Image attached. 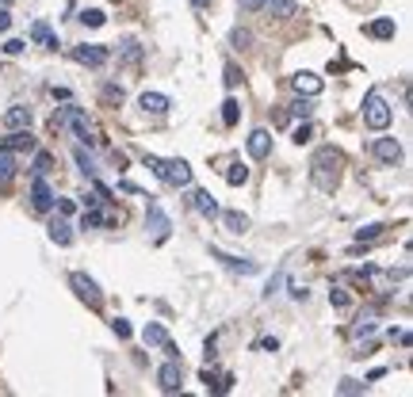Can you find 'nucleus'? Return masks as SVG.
Listing matches in <instances>:
<instances>
[{
	"mask_svg": "<svg viewBox=\"0 0 413 397\" xmlns=\"http://www.w3.org/2000/svg\"><path fill=\"white\" fill-rule=\"evenodd\" d=\"M340 168H345V157H340V149H333V145H322L310 157V180H314V187L318 191H337V183H340Z\"/></svg>",
	"mask_w": 413,
	"mask_h": 397,
	"instance_id": "f257e3e1",
	"label": "nucleus"
},
{
	"mask_svg": "<svg viewBox=\"0 0 413 397\" xmlns=\"http://www.w3.org/2000/svg\"><path fill=\"white\" fill-rule=\"evenodd\" d=\"M142 161H146L149 172L157 176L161 183H169V187H188V183H191V165H188L184 157H176V161H161V157H149V153H146Z\"/></svg>",
	"mask_w": 413,
	"mask_h": 397,
	"instance_id": "f03ea898",
	"label": "nucleus"
},
{
	"mask_svg": "<svg viewBox=\"0 0 413 397\" xmlns=\"http://www.w3.org/2000/svg\"><path fill=\"white\" fill-rule=\"evenodd\" d=\"M364 123L372 126V130H387V126L394 123V108H390V99L383 96L379 88H372L364 96Z\"/></svg>",
	"mask_w": 413,
	"mask_h": 397,
	"instance_id": "7ed1b4c3",
	"label": "nucleus"
},
{
	"mask_svg": "<svg viewBox=\"0 0 413 397\" xmlns=\"http://www.w3.org/2000/svg\"><path fill=\"white\" fill-rule=\"evenodd\" d=\"M58 126H66V130H73L77 138L84 141V145H96V134H92V126H88V115H84L81 108H61V115H58Z\"/></svg>",
	"mask_w": 413,
	"mask_h": 397,
	"instance_id": "20e7f679",
	"label": "nucleus"
},
{
	"mask_svg": "<svg viewBox=\"0 0 413 397\" xmlns=\"http://www.w3.org/2000/svg\"><path fill=\"white\" fill-rule=\"evenodd\" d=\"M69 287H73V290H77V298H81V302H88L92 309L104 306V294H99L96 279H88L84 272H73V275H69Z\"/></svg>",
	"mask_w": 413,
	"mask_h": 397,
	"instance_id": "39448f33",
	"label": "nucleus"
},
{
	"mask_svg": "<svg viewBox=\"0 0 413 397\" xmlns=\"http://www.w3.org/2000/svg\"><path fill=\"white\" fill-rule=\"evenodd\" d=\"M142 340H146V347H161L169 359H176L180 352H176V344L169 340V332H165V325H157V321H149L146 329H142Z\"/></svg>",
	"mask_w": 413,
	"mask_h": 397,
	"instance_id": "423d86ee",
	"label": "nucleus"
},
{
	"mask_svg": "<svg viewBox=\"0 0 413 397\" xmlns=\"http://www.w3.org/2000/svg\"><path fill=\"white\" fill-rule=\"evenodd\" d=\"M54 191H50V183H46V176H35V183H31V207L39 210V214H46V210H54Z\"/></svg>",
	"mask_w": 413,
	"mask_h": 397,
	"instance_id": "0eeeda50",
	"label": "nucleus"
},
{
	"mask_svg": "<svg viewBox=\"0 0 413 397\" xmlns=\"http://www.w3.org/2000/svg\"><path fill=\"white\" fill-rule=\"evenodd\" d=\"M211 256L218 260L222 267H230V272H238V275H256L260 272V264L256 260H245V256H230V252H218V248H211Z\"/></svg>",
	"mask_w": 413,
	"mask_h": 397,
	"instance_id": "6e6552de",
	"label": "nucleus"
},
{
	"mask_svg": "<svg viewBox=\"0 0 413 397\" xmlns=\"http://www.w3.org/2000/svg\"><path fill=\"white\" fill-rule=\"evenodd\" d=\"M108 46H73V61H81V65L88 69H99V65H108Z\"/></svg>",
	"mask_w": 413,
	"mask_h": 397,
	"instance_id": "1a4fd4ad",
	"label": "nucleus"
},
{
	"mask_svg": "<svg viewBox=\"0 0 413 397\" xmlns=\"http://www.w3.org/2000/svg\"><path fill=\"white\" fill-rule=\"evenodd\" d=\"M291 88H295L298 96H310V99H314V96H322L325 81H322L318 73H306V69H302V73H295V77H291Z\"/></svg>",
	"mask_w": 413,
	"mask_h": 397,
	"instance_id": "9d476101",
	"label": "nucleus"
},
{
	"mask_svg": "<svg viewBox=\"0 0 413 397\" xmlns=\"http://www.w3.org/2000/svg\"><path fill=\"white\" fill-rule=\"evenodd\" d=\"M372 157L383 161V165H398V161H402V145H398L394 138H375L372 141Z\"/></svg>",
	"mask_w": 413,
	"mask_h": 397,
	"instance_id": "9b49d317",
	"label": "nucleus"
},
{
	"mask_svg": "<svg viewBox=\"0 0 413 397\" xmlns=\"http://www.w3.org/2000/svg\"><path fill=\"white\" fill-rule=\"evenodd\" d=\"M180 382H184V367L176 363V359H169V363L157 371V386L165 389V394H176V389H180Z\"/></svg>",
	"mask_w": 413,
	"mask_h": 397,
	"instance_id": "f8f14e48",
	"label": "nucleus"
},
{
	"mask_svg": "<svg viewBox=\"0 0 413 397\" xmlns=\"http://www.w3.org/2000/svg\"><path fill=\"white\" fill-rule=\"evenodd\" d=\"M146 225H149V233H153L157 241H165V237H169V230H173L169 214L157 207V203H149V210H146Z\"/></svg>",
	"mask_w": 413,
	"mask_h": 397,
	"instance_id": "ddd939ff",
	"label": "nucleus"
},
{
	"mask_svg": "<svg viewBox=\"0 0 413 397\" xmlns=\"http://www.w3.org/2000/svg\"><path fill=\"white\" fill-rule=\"evenodd\" d=\"M245 145H249V157H253V161H265L268 153H272V134H268V130H253Z\"/></svg>",
	"mask_w": 413,
	"mask_h": 397,
	"instance_id": "4468645a",
	"label": "nucleus"
},
{
	"mask_svg": "<svg viewBox=\"0 0 413 397\" xmlns=\"http://www.w3.org/2000/svg\"><path fill=\"white\" fill-rule=\"evenodd\" d=\"M138 108L146 111V115H165V111H169V96H161V92H142Z\"/></svg>",
	"mask_w": 413,
	"mask_h": 397,
	"instance_id": "2eb2a0df",
	"label": "nucleus"
},
{
	"mask_svg": "<svg viewBox=\"0 0 413 397\" xmlns=\"http://www.w3.org/2000/svg\"><path fill=\"white\" fill-rule=\"evenodd\" d=\"M191 207H195V210H199V214H203V218H218V214H222L211 191H191Z\"/></svg>",
	"mask_w": 413,
	"mask_h": 397,
	"instance_id": "dca6fc26",
	"label": "nucleus"
},
{
	"mask_svg": "<svg viewBox=\"0 0 413 397\" xmlns=\"http://www.w3.org/2000/svg\"><path fill=\"white\" fill-rule=\"evenodd\" d=\"M4 126H8V130H27V126H31V108H23V103L8 108L4 111Z\"/></svg>",
	"mask_w": 413,
	"mask_h": 397,
	"instance_id": "f3484780",
	"label": "nucleus"
},
{
	"mask_svg": "<svg viewBox=\"0 0 413 397\" xmlns=\"http://www.w3.org/2000/svg\"><path fill=\"white\" fill-rule=\"evenodd\" d=\"M46 230H50V241H54V245H61V248H66V245H73V225H69V222L54 218V222H50Z\"/></svg>",
	"mask_w": 413,
	"mask_h": 397,
	"instance_id": "a211bd4d",
	"label": "nucleus"
},
{
	"mask_svg": "<svg viewBox=\"0 0 413 397\" xmlns=\"http://www.w3.org/2000/svg\"><path fill=\"white\" fill-rule=\"evenodd\" d=\"M31 39L39 42V46H46V50H54V46H58V39H54V31H50V23H46V19H35V23H31Z\"/></svg>",
	"mask_w": 413,
	"mask_h": 397,
	"instance_id": "6ab92c4d",
	"label": "nucleus"
},
{
	"mask_svg": "<svg viewBox=\"0 0 413 397\" xmlns=\"http://www.w3.org/2000/svg\"><path fill=\"white\" fill-rule=\"evenodd\" d=\"M0 145H4V149H12V153H23V149H35V138H31L27 130H12L8 138L0 141Z\"/></svg>",
	"mask_w": 413,
	"mask_h": 397,
	"instance_id": "aec40b11",
	"label": "nucleus"
},
{
	"mask_svg": "<svg viewBox=\"0 0 413 397\" xmlns=\"http://www.w3.org/2000/svg\"><path fill=\"white\" fill-rule=\"evenodd\" d=\"M226 225V233H233V237H241V233H249V218L238 214V210H226V214H218Z\"/></svg>",
	"mask_w": 413,
	"mask_h": 397,
	"instance_id": "412c9836",
	"label": "nucleus"
},
{
	"mask_svg": "<svg viewBox=\"0 0 413 397\" xmlns=\"http://www.w3.org/2000/svg\"><path fill=\"white\" fill-rule=\"evenodd\" d=\"M12 176H16V153L0 145V183H8Z\"/></svg>",
	"mask_w": 413,
	"mask_h": 397,
	"instance_id": "4be33fe9",
	"label": "nucleus"
},
{
	"mask_svg": "<svg viewBox=\"0 0 413 397\" xmlns=\"http://www.w3.org/2000/svg\"><path fill=\"white\" fill-rule=\"evenodd\" d=\"M265 8L272 12V16H280V19H291V16L298 12V8H295V0H268Z\"/></svg>",
	"mask_w": 413,
	"mask_h": 397,
	"instance_id": "5701e85b",
	"label": "nucleus"
},
{
	"mask_svg": "<svg viewBox=\"0 0 413 397\" xmlns=\"http://www.w3.org/2000/svg\"><path fill=\"white\" fill-rule=\"evenodd\" d=\"M394 19H375L372 27H367V34H372V39H394Z\"/></svg>",
	"mask_w": 413,
	"mask_h": 397,
	"instance_id": "b1692460",
	"label": "nucleus"
},
{
	"mask_svg": "<svg viewBox=\"0 0 413 397\" xmlns=\"http://www.w3.org/2000/svg\"><path fill=\"white\" fill-rule=\"evenodd\" d=\"M104 222H108V214H104V210L84 207V214H81V230H96V225H104Z\"/></svg>",
	"mask_w": 413,
	"mask_h": 397,
	"instance_id": "393cba45",
	"label": "nucleus"
},
{
	"mask_svg": "<svg viewBox=\"0 0 413 397\" xmlns=\"http://www.w3.org/2000/svg\"><path fill=\"white\" fill-rule=\"evenodd\" d=\"M77 19H81L84 27H104V23H108V16H104V8H84L81 16H77Z\"/></svg>",
	"mask_w": 413,
	"mask_h": 397,
	"instance_id": "a878e982",
	"label": "nucleus"
},
{
	"mask_svg": "<svg viewBox=\"0 0 413 397\" xmlns=\"http://www.w3.org/2000/svg\"><path fill=\"white\" fill-rule=\"evenodd\" d=\"M245 180H249V168L245 165H230V168H226V183H230V187H241Z\"/></svg>",
	"mask_w": 413,
	"mask_h": 397,
	"instance_id": "bb28decb",
	"label": "nucleus"
},
{
	"mask_svg": "<svg viewBox=\"0 0 413 397\" xmlns=\"http://www.w3.org/2000/svg\"><path fill=\"white\" fill-rule=\"evenodd\" d=\"M238 115H241V103H238V99H226V103H222V123L238 126Z\"/></svg>",
	"mask_w": 413,
	"mask_h": 397,
	"instance_id": "cd10ccee",
	"label": "nucleus"
},
{
	"mask_svg": "<svg viewBox=\"0 0 413 397\" xmlns=\"http://www.w3.org/2000/svg\"><path fill=\"white\" fill-rule=\"evenodd\" d=\"M383 230H387V225H379V222H372V225H360V230H356V241H360V245H364V241H375Z\"/></svg>",
	"mask_w": 413,
	"mask_h": 397,
	"instance_id": "c85d7f7f",
	"label": "nucleus"
},
{
	"mask_svg": "<svg viewBox=\"0 0 413 397\" xmlns=\"http://www.w3.org/2000/svg\"><path fill=\"white\" fill-rule=\"evenodd\" d=\"M73 157H77V165H81V172L88 176V180H96V165H92V157H88V153H84V149H77Z\"/></svg>",
	"mask_w": 413,
	"mask_h": 397,
	"instance_id": "c756f323",
	"label": "nucleus"
},
{
	"mask_svg": "<svg viewBox=\"0 0 413 397\" xmlns=\"http://www.w3.org/2000/svg\"><path fill=\"white\" fill-rule=\"evenodd\" d=\"M329 302H333L337 309H348V306H352V298H348L345 287H333V290H329Z\"/></svg>",
	"mask_w": 413,
	"mask_h": 397,
	"instance_id": "7c9ffc66",
	"label": "nucleus"
},
{
	"mask_svg": "<svg viewBox=\"0 0 413 397\" xmlns=\"http://www.w3.org/2000/svg\"><path fill=\"white\" fill-rule=\"evenodd\" d=\"M50 168H54V157H50V153H39V157H35V176H46Z\"/></svg>",
	"mask_w": 413,
	"mask_h": 397,
	"instance_id": "2f4dec72",
	"label": "nucleus"
},
{
	"mask_svg": "<svg viewBox=\"0 0 413 397\" xmlns=\"http://www.w3.org/2000/svg\"><path fill=\"white\" fill-rule=\"evenodd\" d=\"M123 58H126V61H138V58H142V46H138L134 39L123 42Z\"/></svg>",
	"mask_w": 413,
	"mask_h": 397,
	"instance_id": "473e14b6",
	"label": "nucleus"
},
{
	"mask_svg": "<svg viewBox=\"0 0 413 397\" xmlns=\"http://www.w3.org/2000/svg\"><path fill=\"white\" fill-rule=\"evenodd\" d=\"M111 332H115L119 340H131V332H134V329L123 321V317H115V321H111Z\"/></svg>",
	"mask_w": 413,
	"mask_h": 397,
	"instance_id": "72a5a7b5",
	"label": "nucleus"
},
{
	"mask_svg": "<svg viewBox=\"0 0 413 397\" xmlns=\"http://www.w3.org/2000/svg\"><path fill=\"white\" fill-rule=\"evenodd\" d=\"M291 138H295V141H298V145H302V141H310V138H314V126H310V123L295 126V134H291Z\"/></svg>",
	"mask_w": 413,
	"mask_h": 397,
	"instance_id": "f704fd0d",
	"label": "nucleus"
},
{
	"mask_svg": "<svg viewBox=\"0 0 413 397\" xmlns=\"http://www.w3.org/2000/svg\"><path fill=\"white\" fill-rule=\"evenodd\" d=\"M104 99L108 103H123V88L119 84H104Z\"/></svg>",
	"mask_w": 413,
	"mask_h": 397,
	"instance_id": "c9c22d12",
	"label": "nucleus"
},
{
	"mask_svg": "<svg viewBox=\"0 0 413 397\" xmlns=\"http://www.w3.org/2000/svg\"><path fill=\"white\" fill-rule=\"evenodd\" d=\"M360 389H364V382H356V378H345L337 386V394H360Z\"/></svg>",
	"mask_w": 413,
	"mask_h": 397,
	"instance_id": "e433bc0d",
	"label": "nucleus"
},
{
	"mask_svg": "<svg viewBox=\"0 0 413 397\" xmlns=\"http://www.w3.org/2000/svg\"><path fill=\"white\" fill-rule=\"evenodd\" d=\"M310 111H314V108H310V96H306V99H298L295 108H291V115H298V119H306V115H310Z\"/></svg>",
	"mask_w": 413,
	"mask_h": 397,
	"instance_id": "4c0bfd02",
	"label": "nucleus"
},
{
	"mask_svg": "<svg viewBox=\"0 0 413 397\" xmlns=\"http://www.w3.org/2000/svg\"><path fill=\"white\" fill-rule=\"evenodd\" d=\"M23 46H27V42H19V39H8V42H4V54H8V58H16V54H23Z\"/></svg>",
	"mask_w": 413,
	"mask_h": 397,
	"instance_id": "58836bf2",
	"label": "nucleus"
},
{
	"mask_svg": "<svg viewBox=\"0 0 413 397\" xmlns=\"http://www.w3.org/2000/svg\"><path fill=\"white\" fill-rule=\"evenodd\" d=\"M375 332V321H360V325H352V336H372Z\"/></svg>",
	"mask_w": 413,
	"mask_h": 397,
	"instance_id": "ea45409f",
	"label": "nucleus"
},
{
	"mask_svg": "<svg viewBox=\"0 0 413 397\" xmlns=\"http://www.w3.org/2000/svg\"><path fill=\"white\" fill-rule=\"evenodd\" d=\"M230 42H233V46H249V42H253V34H249V31H233Z\"/></svg>",
	"mask_w": 413,
	"mask_h": 397,
	"instance_id": "a19ab883",
	"label": "nucleus"
},
{
	"mask_svg": "<svg viewBox=\"0 0 413 397\" xmlns=\"http://www.w3.org/2000/svg\"><path fill=\"white\" fill-rule=\"evenodd\" d=\"M241 81V73H238V65H233V61H230V65H226V84H230V88H233V84H238Z\"/></svg>",
	"mask_w": 413,
	"mask_h": 397,
	"instance_id": "79ce46f5",
	"label": "nucleus"
},
{
	"mask_svg": "<svg viewBox=\"0 0 413 397\" xmlns=\"http://www.w3.org/2000/svg\"><path fill=\"white\" fill-rule=\"evenodd\" d=\"M280 283H283V275H272V279H268V287H265V294H268V298H272V294H276V290H280Z\"/></svg>",
	"mask_w": 413,
	"mask_h": 397,
	"instance_id": "37998d69",
	"label": "nucleus"
},
{
	"mask_svg": "<svg viewBox=\"0 0 413 397\" xmlns=\"http://www.w3.org/2000/svg\"><path fill=\"white\" fill-rule=\"evenodd\" d=\"M245 12H256V8H265V0H238Z\"/></svg>",
	"mask_w": 413,
	"mask_h": 397,
	"instance_id": "c03bdc74",
	"label": "nucleus"
},
{
	"mask_svg": "<svg viewBox=\"0 0 413 397\" xmlns=\"http://www.w3.org/2000/svg\"><path fill=\"white\" fill-rule=\"evenodd\" d=\"M54 203L61 207V214H73V198H54Z\"/></svg>",
	"mask_w": 413,
	"mask_h": 397,
	"instance_id": "a18cd8bd",
	"label": "nucleus"
},
{
	"mask_svg": "<svg viewBox=\"0 0 413 397\" xmlns=\"http://www.w3.org/2000/svg\"><path fill=\"white\" fill-rule=\"evenodd\" d=\"M12 27V16H8V8H0V31H8Z\"/></svg>",
	"mask_w": 413,
	"mask_h": 397,
	"instance_id": "49530a36",
	"label": "nucleus"
},
{
	"mask_svg": "<svg viewBox=\"0 0 413 397\" xmlns=\"http://www.w3.org/2000/svg\"><path fill=\"white\" fill-rule=\"evenodd\" d=\"M50 96H54V99H69V88H58V84H54V88H50Z\"/></svg>",
	"mask_w": 413,
	"mask_h": 397,
	"instance_id": "de8ad7c7",
	"label": "nucleus"
},
{
	"mask_svg": "<svg viewBox=\"0 0 413 397\" xmlns=\"http://www.w3.org/2000/svg\"><path fill=\"white\" fill-rule=\"evenodd\" d=\"M206 4H211V0H191V8H206Z\"/></svg>",
	"mask_w": 413,
	"mask_h": 397,
	"instance_id": "09e8293b",
	"label": "nucleus"
},
{
	"mask_svg": "<svg viewBox=\"0 0 413 397\" xmlns=\"http://www.w3.org/2000/svg\"><path fill=\"white\" fill-rule=\"evenodd\" d=\"M8 4H12V0H0V8H8Z\"/></svg>",
	"mask_w": 413,
	"mask_h": 397,
	"instance_id": "8fccbe9b",
	"label": "nucleus"
},
{
	"mask_svg": "<svg viewBox=\"0 0 413 397\" xmlns=\"http://www.w3.org/2000/svg\"><path fill=\"white\" fill-rule=\"evenodd\" d=\"M265 4H268V0H265Z\"/></svg>",
	"mask_w": 413,
	"mask_h": 397,
	"instance_id": "3c124183",
	"label": "nucleus"
}]
</instances>
